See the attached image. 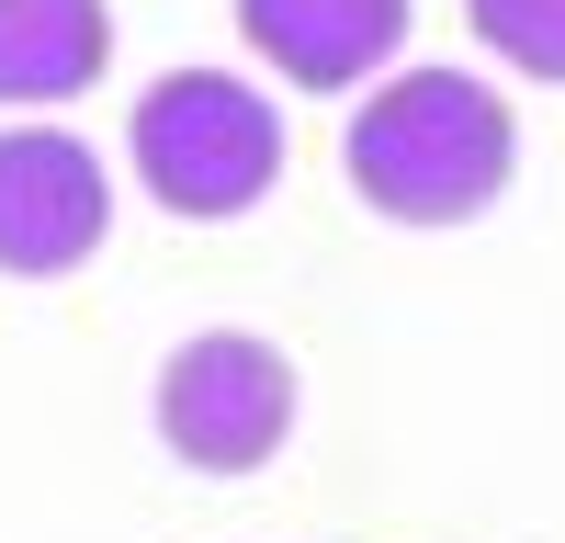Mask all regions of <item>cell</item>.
<instances>
[{"instance_id": "cell-1", "label": "cell", "mask_w": 565, "mask_h": 543, "mask_svg": "<svg viewBox=\"0 0 565 543\" xmlns=\"http://www.w3.org/2000/svg\"><path fill=\"white\" fill-rule=\"evenodd\" d=\"M340 170H351V193L385 215V226H463V215H487L509 193V170H521V125H509V103H498L487 79L407 68V79H385L351 114Z\"/></svg>"}, {"instance_id": "cell-2", "label": "cell", "mask_w": 565, "mask_h": 543, "mask_svg": "<svg viewBox=\"0 0 565 543\" xmlns=\"http://www.w3.org/2000/svg\"><path fill=\"white\" fill-rule=\"evenodd\" d=\"M125 159H136V181H148V204L193 215V226H226V215H249L271 181H282V125H271V103H260L249 79L170 68V79L136 91Z\"/></svg>"}, {"instance_id": "cell-3", "label": "cell", "mask_w": 565, "mask_h": 543, "mask_svg": "<svg viewBox=\"0 0 565 543\" xmlns=\"http://www.w3.org/2000/svg\"><path fill=\"white\" fill-rule=\"evenodd\" d=\"M159 441L193 476H260L282 430H295V362H282L260 329H204L159 362Z\"/></svg>"}, {"instance_id": "cell-4", "label": "cell", "mask_w": 565, "mask_h": 543, "mask_svg": "<svg viewBox=\"0 0 565 543\" xmlns=\"http://www.w3.org/2000/svg\"><path fill=\"white\" fill-rule=\"evenodd\" d=\"M103 226H114V170L68 125H12L0 136V272L12 284L79 272L103 249Z\"/></svg>"}, {"instance_id": "cell-5", "label": "cell", "mask_w": 565, "mask_h": 543, "mask_svg": "<svg viewBox=\"0 0 565 543\" xmlns=\"http://www.w3.org/2000/svg\"><path fill=\"white\" fill-rule=\"evenodd\" d=\"M238 34L295 91H362L373 68H396L407 0H238Z\"/></svg>"}, {"instance_id": "cell-6", "label": "cell", "mask_w": 565, "mask_h": 543, "mask_svg": "<svg viewBox=\"0 0 565 543\" xmlns=\"http://www.w3.org/2000/svg\"><path fill=\"white\" fill-rule=\"evenodd\" d=\"M114 57V12L103 0H0V103H68V91H90Z\"/></svg>"}, {"instance_id": "cell-7", "label": "cell", "mask_w": 565, "mask_h": 543, "mask_svg": "<svg viewBox=\"0 0 565 543\" xmlns=\"http://www.w3.org/2000/svg\"><path fill=\"white\" fill-rule=\"evenodd\" d=\"M463 23H476V45L498 68L565 91V0H463Z\"/></svg>"}]
</instances>
